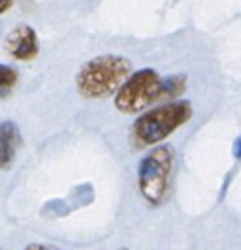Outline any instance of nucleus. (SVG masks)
Listing matches in <instances>:
<instances>
[{
    "instance_id": "10",
    "label": "nucleus",
    "mask_w": 241,
    "mask_h": 250,
    "mask_svg": "<svg viewBox=\"0 0 241 250\" xmlns=\"http://www.w3.org/2000/svg\"><path fill=\"white\" fill-rule=\"evenodd\" d=\"M233 152H235V156H237V158H241V135H239V139L235 141V146H233Z\"/></svg>"
},
{
    "instance_id": "11",
    "label": "nucleus",
    "mask_w": 241,
    "mask_h": 250,
    "mask_svg": "<svg viewBox=\"0 0 241 250\" xmlns=\"http://www.w3.org/2000/svg\"><path fill=\"white\" fill-rule=\"evenodd\" d=\"M12 2H14V0H0V14H4V12L12 6Z\"/></svg>"
},
{
    "instance_id": "4",
    "label": "nucleus",
    "mask_w": 241,
    "mask_h": 250,
    "mask_svg": "<svg viewBox=\"0 0 241 250\" xmlns=\"http://www.w3.org/2000/svg\"><path fill=\"white\" fill-rule=\"evenodd\" d=\"M163 78L153 68H141L127 76L116 92L114 104L121 113H139L161 100Z\"/></svg>"
},
{
    "instance_id": "9",
    "label": "nucleus",
    "mask_w": 241,
    "mask_h": 250,
    "mask_svg": "<svg viewBox=\"0 0 241 250\" xmlns=\"http://www.w3.org/2000/svg\"><path fill=\"white\" fill-rule=\"evenodd\" d=\"M24 250H61L53 244H41V242H33V244H27Z\"/></svg>"
},
{
    "instance_id": "2",
    "label": "nucleus",
    "mask_w": 241,
    "mask_h": 250,
    "mask_svg": "<svg viewBox=\"0 0 241 250\" xmlns=\"http://www.w3.org/2000/svg\"><path fill=\"white\" fill-rule=\"evenodd\" d=\"M192 117V104L186 100H170L141 113L131 127V143L135 148L159 145Z\"/></svg>"
},
{
    "instance_id": "7",
    "label": "nucleus",
    "mask_w": 241,
    "mask_h": 250,
    "mask_svg": "<svg viewBox=\"0 0 241 250\" xmlns=\"http://www.w3.org/2000/svg\"><path fill=\"white\" fill-rule=\"evenodd\" d=\"M186 88V76L184 74H172L163 78V92H161V100H174L176 96H180Z\"/></svg>"
},
{
    "instance_id": "12",
    "label": "nucleus",
    "mask_w": 241,
    "mask_h": 250,
    "mask_svg": "<svg viewBox=\"0 0 241 250\" xmlns=\"http://www.w3.org/2000/svg\"><path fill=\"white\" fill-rule=\"evenodd\" d=\"M120 250H125V248H120Z\"/></svg>"
},
{
    "instance_id": "6",
    "label": "nucleus",
    "mask_w": 241,
    "mask_h": 250,
    "mask_svg": "<svg viewBox=\"0 0 241 250\" xmlns=\"http://www.w3.org/2000/svg\"><path fill=\"white\" fill-rule=\"evenodd\" d=\"M20 146V131L12 121L0 123V168H8Z\"/></svg>"
},
{
    "instance_id": "13",
    "label": "nucleus",
    "mask_w": 241,
    "mask_h": 250,
    "mask_svg": "<svg viewBox=\"0 0 241 250\" xmlns=\"http://www.w3.org/2000/svg\"><path fill=\"white\" fill-rule=\"evenodd\" d=\"M0 250H2V248H0Z\"/></svg>"
},
{
    "instance_id": "8",
    "label": "nucleus",
    "mask_w": 241,
    "mask_h": 250,
    "mask_svg": "<svg viewBox=\"0 0 241 250\" xmlns=\"http://www.w3.org/2000/svg\"><path fill=\"white\" fill-rule=\"evenodd\" d=\"M18 82V72L8 66V64H0V96H6Z\"/></svg>"
},
{
    "instance_id": "5",
    "label": "nucleus",
    "mask_w": 241,
    "mask_h": 250,
    "mask_svg": "<svg viewBox=\"0 0 241 250\" xmlns=\"http://www.w3.org/2000/svg\"><path fill=\"white\" fill-rule=\"evenodd\" d=\"M4 49L16 61H31L39 53V41L35 29L27 23H20L12 27L4 39Z\"/></svg>"
},
{
    "instance_id": "3",
    "label": "nucleus",
    "mask_w": 241,
    "mask_h": 250,
    "mask_svg": "<svg viewBox=\"0 0 241 250\" xmlns=\"http://www.w3.org/2000/svg\"><path fill=\"white\" fill-rule=\"evenodd\" d=\"M174 170V148L170 145H157L139 162L137 188L143 199L151 205H161L170 188Z\"/></svg>"
},
{
    "instance_id": "1",
    "label": "nucleus",
    "mask_w": 241,
    "mask_h": 250,
    "mask_svg": "<svg viewBox=\"0 0 241 250\" xmlns=\"http://www.w3.org/2000/svg\"><path fill=\"white\" fill-rule=\"evenodd\" d=\"M131 74V61L120 55H100L86 61L76 72V90L80 96L96 100L108 98Z\"/></svg>"
}]
</instances>
